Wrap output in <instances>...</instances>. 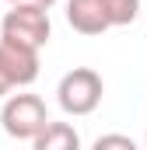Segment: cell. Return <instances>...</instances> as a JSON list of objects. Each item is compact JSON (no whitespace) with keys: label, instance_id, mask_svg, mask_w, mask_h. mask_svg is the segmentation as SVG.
Masks as SVG:
<instances>
[{"label":"cell","instance_id":"7a4b0ae2","mask_svg":"<svg viewBox=\"0 0 147 150\" xmlns=\"http://www.w3.org/2000/svg\"><path fill=\"white\" fill-rule=\"evenodd\" d=\"M46 122H49L46 101H42L39 94H28V91L11 94V98L4 101V108H0V126H4V133L14 136V140H35L39 129H42Z\"/></svg>","mask_w":147,"mask_h":150},{"label":"cell","instance_id":"52a82bcc","mask_svg":"<svg viewBox=\"0 0 147 150\" xmlns=\"http://www.w3.org/2000/svg\"><path fill=\"white\" fill-rule=\"evenodd\" d=\"M102 7H105V18H109L112 28L133 25L140 14V0H102Z\"/></svg>","mask_w":147,"mask_h":150},{"label":"cell","instance_id":"6da1fadb","mask_svg":"<svg viewBox=\"0 0 147 150\" xmlns=\"http://www.w3.org/2000/svg\"><path fill=\"white\" fill-rule=\"evenodd\" d=\"M102 94H105L102 74L91 67H74L70 74H63L56 87V101L67 115H91L102 105Z\"/></svg>","mask_w":147,"mask_h":150},{"label":"cell","instance_id":"30bf717a","mask_svg":"<svg viewBox=\"0 0 147 150\" xmlns=\"http://www.w3.org/2000/svg\"><path fill=\"white\" fill-rule=\"evenodd\" d=\"M11 94V84H7V77H4V70H0V98H7Z\"/></svg>","mask_w":147,"mask_h":150},{"label":"cell","instance_id":"8fae6325","mask_svg":"<svg viewBox=\"0 0 147 150\" xmlns=\"http://www.w3.org/2000/svg\"><path fill=\"white\" fill-rule=\"evenodd\" d=\"M144 140H147V133H144Z\"/></svg>","mask_w":147,"mask_h":150},{"label":"cell","instance_id":"8992f818","mask_svg":"<svg viewBox=\"0 0 147 150\" xmlns=\"http://www.w3.org/2000/svg\"><path fill=\"white\" fill-rule=\"evenodd\" d=\"M32 150H81V136L70 122H46L32 140Z\"/></svg>","mask_w":147,"mask_h":150},{"label":"cell","instance_id":"5b68a950","mask_svg":"<svg viewBox=\"0 0 147 150\" xmlns=\"http://www.w3.org/2000/svg\"><path fill=\"white\" fill-rule=\"evenodd\" d=\"M67 21L81 35H102V32L112 28L102 0H67Z\"/></svg>","mask_w":147,"mask_h":150},{"label":"cell","instance_id":"3957f363","mask_svg":"<svg viewBox=\"0 0 147 150\" xmlns=\"http://www.w3.org/2000/svg\"><path fill=\"white\" fill-rule=\"evenodd\" d=\"M49 11H42L35 4H14L4 21H0V38H11V42H21L28 49H42L49 42Z\"/></svg>","mask_w":147,"mask_h":150},{"label":"cell","instance_id":"ba28073f","mask_svg":"<svg viewBox=\"0 0 147 150\" xmlns=\"http://www.w3.org/2000/svg\"><path fill=\"white\" fill-rule=\"evenodd\" d=\"M91 150H140L130 136H123V133H105V136H98Z\"/></svg>","mask_w":147,"mask_h":150},{"label":"cell","instance_id":"277c9868","mask_svg":"<svg viewBox=\"0 0 147 150\" xmlns=\"http://www.w3.org/2000/svg\"><path fill=\"white\" fill-rule=\"evenodd\" d=\"M0 70L7 77L11 91L28 87L39 77V49H28V45L11 42V38H0Z\"/></svg>","mask_w":147,"mask_h":150},{"label":"cell","instance_id":"9c48e42d","mask_svg":"<svg viewBox=\"0 0 147 150\" xmlns=\"http://www.w3.org/2000/svg\"><path fill=\"white\" fill-rule=\"evenodd\" d=\"M11 4H35V7H42V11H49L56 0H11Z\"/></svg>","mask_w":147,"mask_h":150}]
</instances>
